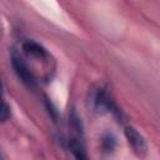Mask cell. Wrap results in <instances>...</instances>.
<instances>
[{"label":"cell","mask_w":160,"mask_h":160,"mask_svg":"<svg viewBox=\"0 0 160 160\" xmlns=\"http://www.w3.org/2000/svg\"><path fill=\"white\" fill-rule=\"evenodd\" d=\"M9 116H10V108H9L8 104L4 101L2 96H0V121L8 120Z\"/></svg>","instance_id":"obj_7"},{"label":"cell","mask_w":160,"mask_h":160,"mask_svg":"<svg viewBox=\"0 0 160 160\" xmlns=\"http://www.w3.org/2000/svg\"><path fill=\"white\" fill-rule=\"evenodd\" d=\"M46 106H48V109H49V114L52 116V119L54 120H56V116H58V112H56V110L52 108V105H51V102L49 104V101H46Z\"/></svg>","instance_id":"obj_8"},{"label":"cell","mask_w":160,"mask_h":160,"mask_svg":"<svg viewBox=\"0 0 160 160\" xmlns=\"http://www.w3.org/2000/svg\"><path fill=\"white\" fill-rule=\"evenodd\" d=\"M11 65L18 75V78L28 86V88H34L35 85V79L29 69V66L26 65V62L24 61V59L20 56V54L16 50L11 51Z\"/></svg>","instance_id":"obj_2"},{"label":"cell","mask_w":160,"mask_h":160,"mask_svg":"<svg viewBox=\"0 0 160 160\" xmlns=\"http://www.w3.org/2000/svg\"><path fill=\"white\" fill-rule=\"evenodd\" d=\"M88 105L90 110L96 114H104L111 110V101L102 88H95L89 91Z\"/></svg>","instance_id":"obj_1"},{"label":"cell","mask_w":160,"mask_h":160,"mask_svg":"<svg viewBox=\"0 0 160 160\" xmlns=\"http://www.w3.org/2000/svg\"><path fill=\"white\" fill-rule=\"evenodd\" d=\"M124 132H125V136L128 139V142L131 145L134 151L136 154H139V155L145 154V151H146V142H145L142 135L135 128H132V126H126Z\"/></svg>","instance_id":"obj_3"},{"label":"cell","mask_w":160,"mask_h":160,"mask_svg":"<svg viewBox=\"0 0 160 160\" xmlns=\"http://www.w3.org/2000/svg\"><path fill=\"white\" fill-rule=\"evenodd\" d=\"M101 144H102V149L109 152V151H112V150H114L116 141H115V138H114L111 134H105V135L102 136Z\"/></svg>","instance_id":"obj_6"},{"label":"cell","mask_w":160,"mask_h":160,"mask_svg":"<svg viewBox=\"0 0 160 160\" xmlns=\"http://www.w3.org/2000/svg\"><path fill=\"white\" fill-rule=\"evenodd\" d=\"M69 149L76 160H89L86 156V152L84 151V148L81 146V144L76 139H71L69 141Z\"/></svg>","instance_id":"obj_5"},{"label":"cell","mask_w":160,"mask_h":160,"mask_svg":"<svg viewBox=\"0 0 160 160\" xmlns=\"http://www.w3.org/2000/svg\"><path fill=\"white\" fill-rule=\"evenodd\" d=\"M22 50L26 55L32 56V58H38V59H44L48 56V52L45 50L44 46H41L39 42L34 41V40H26L22 42Z\"/></svg>","instance_id":"obj_4"},{"label":"cell","mask_w":160,"mask_h":160,"mask_svg":"<svg viewBox=\"0 0 160 160\" xmlns=\"http://www.w3.org/2000/svg\"><path fill=\"white\" fill-rule=\"evenodd\" d=\"M0 96H2V84H1V79H0Z\"/></svg>","instance_id":"obj_9"}]
</instances>
